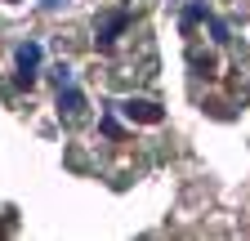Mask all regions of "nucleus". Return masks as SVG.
<instances>
[{"instance_id":"2","label":"nucleus","mask_w":250,"mask_h":241,"mask_svg":"<svg viewBox=\"0 0 250 241\" xmlns=\"http://www.w3.org/2000/svg\"><path fill=\"white\" fill-rule=\"evenodd\" d=\"M36 63H41V45H22V49H18V67H22L18 80H22V85H31V76H36L31 67H36Z\"/></svg>"},{"instance_id":"3","label":"nucleus","mask_w":250,"mask_h":241,"mask_svg":"<svg viewBox=\"0 0 250 241\" xmlns=\"http://www.w3.org/2000/svg\"><path fill=\"white\" fill-rule=\"evenodd\" d=\"M125 22H130V18H125V14H107V18L99 22V40L107 45V40H112V36L121 32V27H125Z\"/></svg>"},{"instance_id":"4","label":"nucleus","mask_w":250,"mask_h":241,"mask_svg":"<svg viewBox=\"0 0 250 241\" xmlns=\"http://www.w3.org/2000/svg\"><path fill=\"white\" fill-rule=\"evenodd\" d=\"M81 107H85V99L67 85V94H62V112H67V116H81Z\"/></svg>"},{"instance_id":"5","label":"nucleus","mask_w":250,"mask_h":241,"mask_svg":"<svg viewBox=\"0 0 250 241\" xmlns=\"http://www.w3.org/2000/svg\"><path fill=\"white\" fill-rule=\"evenodd\" d=\"M210 36H214L219 45H228V27H224V22H214V18H210Z\"/></svg>"},{"instance_id":"6","label":"nucleus","mask_w":250,"mask_h":241,"mask_svg":"<svg viewBox=\"0 0 250 241\" xmlns=\"http://www.w3.org/2000/svg\"><path fill=\"white\" fill-rule=\"evenodd\" d=\"M41 5H45V9H58V5H62V0H41Z\"/></svg>"},{"instance_id":"1","label":"nucleus","mask_w":250,"mask_h":241,"mask_svg":"<svg viewBox=\"0 0 250 241\" xmlns=\"http://www.w3.org/2000/svg\"><path fill=\"white\" fill-rule=\"evenodd\" d=\"M125 116H130V120H143V125H156V120H161V107L147 103V99H130V103H125Z\"/></svg>"}]
</instances>
